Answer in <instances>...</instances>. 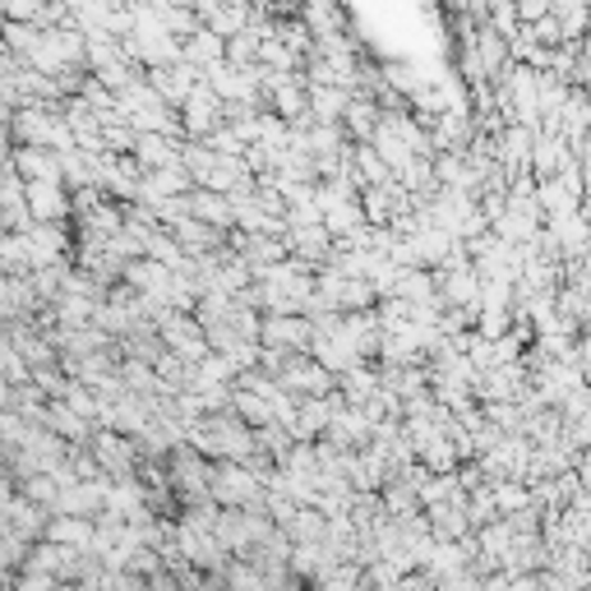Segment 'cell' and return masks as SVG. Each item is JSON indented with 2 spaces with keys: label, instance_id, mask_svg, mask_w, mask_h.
<instances>
[{
  "label": "cell",
  "instance_id": "cell-1",
  "mask_svg": "<svg viewBox=\"0 0 591 591\" xmlns=\"http://www.w3.org/2000/svg\"><path fill=\"white\" fill-rule=\"evenodd\" d=\"M46 541H56V546H74V550H88L93 541H97V536H93V527L84 523V518H56V523H51L46 527Z\"/></svg>",
  "mask_w": 591,
  "mask_h": 591
},
{
  "label": "cell",
  "instance_id": "cell-2",
  "mask_svg": "<svg viewBox=\"0 0 591 591\" xmlns=\"http://www.w3.org/2000/svg\"><path fill=\"white\" fill-rule=\"evenodd\" d=\"M14 591H56V578H51V573H38V569H29V578H23Z\"/></svg>",
  "mask_w": 591,
  "mask_h": 591
}]
</instances>
